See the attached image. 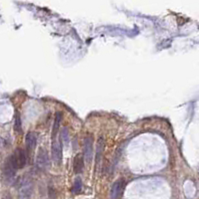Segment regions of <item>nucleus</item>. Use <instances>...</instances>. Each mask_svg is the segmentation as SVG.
I'll return each mask as SVG.
<instances>
[{
  "mask_svg": "<svg viewBox=\"0 0 199 199\" xmlns=\"http://www.w3.org/2000/svg\"><path fill=\"white\" fill-rule=\"evenodd\" d=\"M36 165L38 169L44 171L49 166V155L48 152L44 148H40L37 152L36 156Z\"/></svg>",
  "mask_w": 199,
  "mask_h": 199,
  "instance_id": "obj_2",
  "label": "nucleus"
},
{
  "mask_svg": "<svg viewBox=\"0 0 199 199\" xmlns=\"http://www.w3.org/2000/svg\"><path fill=\"white\" fill-rule=\"evenodd\" d=\"M14 130L17 133H21L22 132V127H21V119H20V116L17 113L15 117V122H14Z\"/></svg>",
  "mask_w": 199,
  "mask_h": 199,
  "instance_id": "obj_12",
  "label": "nucleus"
},
{
  "mask_svg": "<svg viewBox=\"0 0 199 199\" xmlns=\"http://www.w3.org/2000/svg\"><path fill=\"white\" fill-rule=\"evenodd\" d=\"M61 122V114H57L55 117V119H54V124H53V130H52V138H56V135L57 132H58L59 129V124H60Z\"/></svg>",
  "mask_w": 199,
  "mask_h": 199,
  "instance_id": "obj_11",
  "label": "nucleus"
},
{
  "mask_svg": "<svg viewBox=\"0 0 199 199\" xmlns=\"http://www.w3.org/2000/svg\"><path fill=\"white\" fill-rule=\"evenodd\" d=\"M16 170L17 169L14 167V165L12 164L11 160H10V158L8 157L6 162H5V164H4V169H3V175H4L5 180L7 182H9V183H11L15 177Z\"/></svg>",
  "mask_w": 199,
  "mask_h": 199,
  "instance_id": "obj_6",
  "label": "nucleus"
},
{
  "mask_svg": "<svg viewBox=\"0 0 199 199\" xmlns=\"http://www.w3.org/2000/svg\"><path fill=\"white\" fill-rule=\"evenodd\" d=\"M33 186L30 179L25 178L21 182L20 189H19V194H20V199H30Z\"/></svg>",
  "mask_w": 199,
  "mask_h": 199,
  "instance_id": "obj_3",
  "label": "nucleus"
},
{
  "mask_svg": "<svg viewBox=\"0 0 199 199\" xmlns=\"http://www.w3.org/2000/svg\"><path fill=\"white\" fill-rule=\"evenodd\" d=\"M36 143H37V137L34 132H28L26 135L25 137V144H26V151L27 153L30 154L32 151H34L35 146H36Z\"/></svg>",
  "mask_w": 199,
  "mask_h": 199,
  "instance_id": "obj_7",
  "label": "nucleus"
},
{
  "mask_svg": "<svg viewBox=\"0 0 199 199\" xmlns=\"http://www.w3.org/2000/svg\"><path fill=\"white\" fill-rule=\"evenodd\" d=\"M103 148H104V143H103V138L100 137L97 141V148H96V166L99 164L100 159H101Z\"/></svg>",
  "mask_w": 199,
  "mask_h": 199,
  "instance_id": "obj_10",
  "label": "nucleus"
},
{
  "mask_svg": "<svg viewBox=\"0 0 199 199\" xmlns=\"http://www.w3.org/2000/svg\"><path fill=\"white\" fill-rule=\"evenodd\" d=\"M84 167V158L82 154H77L73 161V169H74L75 173H81Z\"/></svg>",
  "mask_w": 199,
  "mask_h": 199,
  "instance_id": "obj_9",
  "label": "nucleus"
},
{
  "mask_svg": "<svg viewBox=\"0 0 199 199\" xmlns=\"http://www.w3.org/2000/svg\"><path fill=\"white\" fill-rule=\"evenodd\" d=\"M51 154L55 163H59L62 159V144L60 140L56 138H52V148H51Z\"/></svg>",
  "mask_w": 199,
  "mask_h": 199,
  "instance_id": "obj_5",
  "label": "nucleus"
},
{
  "mask_svg": "<svg viewBox=\"0 0 199 199\" xmlns=\"http://www.w3.org/2000/svg\"><path fill=\"white\" fill-rule=\"evenodd\" d=\"M124 185H125V182L123 179H119V180H117L115 183L113 184L112 189H111V196H112V199L120 198V196L122 195V192H123V189H124Z\"/></svg>",
  "mask_w": 199,
  "mask_h": 199,
  "instance_id": "obj_8",
  "label": "nucleus"
},
{
  "mask_svg": "<svg viewBox=\"0 0 199 199\" xmlns=\"http://www.w3.org/2000/svg\"><path fill=\"white\" fill-rule=\"evenodd\" d=\"M9 158L16 169H21V168H23L27 162L26 152L24 151L22 148H16L15 151L13 152Z\"/></svg>",
  "mask_w": 199,
  "mask_h": 199,
  "instance_id": "obj_1",
  "label": "nucleus"
},
{
  "mask_svg": "<svg viewBox=\"0 0 199 199\" xmlns=\"http://www.w3.org/2000/svg\"><path fill=\"white\" fill-rule=\"evenodd\" d=\"M92 156H93V137L87 135L84 140V155L83 158H85L87 162H91Z\"/></svg>",
  "mask_w": 199,
  "mask_h": 199,
  "instance_id": "obj_4",
  "label": "nucleus"
},
{
  "mask_svg": "<svg viewBox=\"0 0 199 199\" xmlns=\"http://www.w3.org/2000/svg\"><path fill=\"white\" fill-rule=\"evenodd\" d=\"M81 188H82V181H81V179L77 177V178L75 179V182H74V185H73V189L72 191L75 192V193H78L80 192Z\"/></svg>",
  "mask_w": 199,
  "mask_h": 199,
  "instance_id": "obj_13",
  "label": "nucleus"
}]
</instances>
